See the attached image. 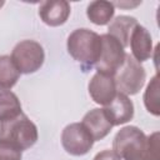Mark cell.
<instances>
[{"mask_svg": "<svg viewBox=\"0 0 160 160\" xmlns=\"http://www.w3.org/2000/svg\"><path fill=\"white\" fill-rule=\"evenodd\" d=\"M112 78L119 92L126 96L136 95L145 84L146 72L144 66L139 61H136L130 54H126L122 65Z\"/></svg>", "mask_w": 160, "mask_h": 160, "instance_id": "cell-4", "label": "cell"}, {"mask_svg": "<svg viewBox=\"0 0 160 160\" xmlns=\"http://www.w3.org/2000/svg\"><path fill=\"white\" fill-rule=\"evenodd\" d=\"M112 151L121 160H160L159 132L146 136L138 126H124L112 140Z\"/></svg>", "mask_w": 160, "mask_h": 160, "instance_id": "cell-1", "label": "cell"}, {"mask_svg": "<svg viewBox=\"0 0 160 160\" xmlns=\"http://www.w3.org/2000/svg\"><path fill=\"white\" fill-rule=\"evenodd\" d=\"M94 142L95 141L92 140L91 135L81 122L69 124L61 132V145L64 150L74 156H82L88 154Z\"/></svg>", "mask_w": 160, "mask_h": 160, "instance_id": "cell-7", "label": "cell"}, {"mask_svg": "<svg viewBox=\"0 0 160 160\" xmlns=\"http://www.w3.org/2000/svg\"><path fill=\"white\" fill-rule=\"evenodd\" d=\"M20 72L8 55H0V90H10L19 80Z\"/></svg>", "mask_w": 160, "mask_h": 160, "instance_id": "cell-16", "label": "cell"}, {"mask_svg": "<svg viewBox=\"0 0 160 160\" xmlns=\"http://www.w3.org/2000/svg\"><path fill=\"white\" fill-rule=\"evenodd\" d=\"M104 110L112 126L122 125L134 118V104L129 96L121 92H118L114 100L106 105Z\"/></svg>", "mask_w": 160, "mask_h": 160, "instance_id": "cell-10", "label": "cell"}, {"mask_svg": "<svg viewBox=\"0 0 160 160\" xmlns=\"http://www.w3.org/2000/svg\"><path fill=\"white\" fill-rule=\"evenodd\" d=\"M89 94L91 99L99 105H109L118 94L116 85L112 76L94 74L91 80L89 81Z\"/></svg>", "mask_w": 160, "mask_h": 160, "instance_id": "cell-8", "label": "cell"}, {"mask_svg": "<svg viewBox=\"0 0 160 160\" xmlns=\"http://www.w3.org/2000/svg\"><path fill=\"white\" fill-rule=\"evenodd\" d=\"M70 11V4L65 0L44 1L40 4L39 16L49 26H60L66 22Z\"/></svg>", "mask_w": 160, "mask_h": 160, "instance_id": "cell-9", "label": "cell"}, {"mask_svg": "<svg viewBox=\"0 0 160 160\" xmlns=\"http://www.w3.org/2000/svg\"><path fill=\"white\" fill-rule=\"evenodd\" d=\"M114 14H115V6L112 5L111 1H106V0L91 1L86 9V15L89 20L99 26L109 24L112 20Z\"/></svg>", "mask_w": 160, "mask_h": 160, "instance_id": "cell-14", "label": "cell"}, {"mask_svg": "<svg viewBox=\"0 0 160 160\" xmlns=\"http://www.w3.org/2000/svg\"><path fill=\"white\" fill-rule=\"evenodd\" d=\"M129 45L131 49V56L139 62L146 61L152 56V39L150 32L142 25L138 24L134 28Z\"/></svg>", "mask_w": 160, "mask_h": 160, "instance_id": "cell-12", "label": "cell"}, {"mask_svg": "<svg viewBox=\"0 0 160 160\" xmlns=\"http://www.w3.org/2000/svg\"><path fill=\"white\" fill-rule=\"evenodd\" d=\"M22 151L8 141L0 140V160H21Z\"/></svg>", "mask_w": 160, "mask_h": 160, "instance_id": "cell-18", "label": "cell"}, {"mask_svg": "<svg viewBox=\"0 0 160 160\" xmlns=\"http://www.w3.org/2000/svg\"><path fill=\"white\" fill-rule=\"evenodd\" d=\"M138 25V20L134 16H128V15H119L116 16L111 24L109 25V35L115 38L122 48H128L130 42V36L134 30V28Z\"/></svg>", "mask_w": 160, "mask_h": 160, "instance_id": "cell-13", "label": "cell"}, {"mask_svg": "<svg viewBox=\"0 0 160 160\" xmlns=\"http://www.w3.org/2000/svg\"><path fill=\"white\" fill-rule=\"evenodd\" d=\"M101 39V52L99 60L95 64L96 72L114 76V74L119 70L125 60V50L122 45L111 35L102 34L100 35Z\"/></svg>", "mask_w": 160, "mask_h": 160, "instance_id": "cell-6", "label": "cell"}, {"mask_svg": "<svg viewBox=\"0 0 160 160\" xmlns=\"http://www.w3.org/2000/svg\"><path fill=\"white\" fill-rule=\"evenodd\" d=\"M21 112V104L16 94L10 90L0 91V121L12 119Z\"/></svg>", "mask_w": 160, "mask_h": 160, "instance_id": "cell-15", "label": "cell"}, {"mask_svg": "<svg viewBox=\"0 0 160 160\" xmlns=\"http://www.w3.org/2000/svg\"><path fill=\"white\" fill-rule=\"evenodd\" d=\"M10 58L20 74H32L42 66L45 52L38 41L22 40L14 46Z\"/></svg>", "mask_w": 160, "mask_h": 160, "instance_id": "cell-5", "label": "cell"}, {"mask_svg": "<svg viewBox=\"0 0 160 160\" xmlns=\"http://www.w3.org/2000/svg\"><path fill=\"white\" fill-rule=\"evenodd\" d=\"M92 160H121L112 150H102L98 152Z\"/></svg>", "mask_w": 160, "mask_h": 160, "instance_id": "cell-19", "label": "cell"}, {"mask_svg": "<svg viewBox=\"0 0 160 160\" xmlns=\"http://www.w3.org/2000/svg\"><path fill=\"white\" fill-rule=\"evenodd\" d=\"M68 51L71 58L78 61L82 71L91 70L99 60L101 52V39L95 31L81 28L74 30L68 38Z\"/></svg>", "mask_w": 160, "mask_h": 160, "instance_id": "cell-2", "label": "cell"}, {"mask_svg": "<svg viewBox=\"0 0 160 160\" xmlns=\"http://www.w3.org/2000/svg\"><path fill=\"white\" fill-rule=\"evenodd\" d=\"M144 104L146 110L155 115H160V106H159V76L158 74L150 80L144 92Z\"/></svg>", "mask_w": 160, "mask_h": 160, "instance_id": "cell-17", "label": "cell"}, {"mask_svg": "<svg viewBox=\"0 0 160 160\" xmlns=\"http://www.w3.org/2000/svg\"><path fill=\"white\" fill-rule=\"evenodd\" d=\"M141 2L140 1H136V2H112L114 6H120V8H135L138 5H140Z\"/></svg>", "mask_w": 160, "mask_h": 160, "instance_id": "cell-20", "label": "cell"}, {"mask_svg": "<svg viewBox=\"0 0 160 160\" xmlns=\"http://www.w3.org/2000/svg\"><path fill=\"white\" fill-rule=\"evenodd\" d=\"M4 4H5V1H0V8H1V6L4 5Z\"/></svg>", "mask_w": 160, "mask_h": 160, "instance_id": "cell-21", "label": "cell"}, {"mask_svg": "<svg viewBox=\"0 0 160 160\" xmlns=\"http://www.w3.org/2000/svg\"><path fill=\"white\" fill-rule=\"evenodd\" d=\"M81 124L89 131L94 141L104 139L112 129V124L106 116L104 109H92L88 111L84 115Z\"/></svg>", "mask_w": 160, "mask_h": 160, "instance_id": "cell-11", "label": "cell"}, {"mask_svg": "<svg viewBox=\"0 0 160 160\" xmlns=\"http://www.w3.org/2000/svg\"><path fill=\"white\" fill-rule=\"evenodd\" d=\"M38 128L36 125L24 114L0 121V140L8 141L18 149H30L38 141Z\"/></svg>", "mask_w": 160, "mask_h": 160, "instance_id": "cell-3", "label": "cell"}]
</instances>
